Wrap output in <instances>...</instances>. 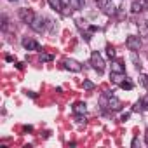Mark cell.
<instances>
[{"label": "cell", "instance_id": "9", "mask_svg": "<svg viewBox=\"0 0 148 148\" xmlns=\"http://www.w3.org/2000/svg\"><path fill=\"white\" fill-rule=\"evenodd\" d=\"M108 108H110V110H113V112H117V110H120V108H122V101H120V99H117L115 96L108 94Z\"/></svg>", "mask_w": 148, "mask_h": 148}, {"label": "cell", "instance_id": "17", "mask_svg": "<svg viewBox=\"0 0 148 148\" xmlns=\"http://www.w3.org/2000/svg\"><path fill=\"white\" fill-rule=\"evenodd\" d=\"M84 0H71V9H80Z\"/></svg>", "mask_w": 148, "mask_h": 148}, {"label": "cell", "instance_id": "3", "mask_svg": "<svg viewBox=\"0 0 148 148\" xmlns=\"http://www.w3.org/2000/svg\"><path fill=\"white\" fill-rule=\"evenodd\" d=\"M125 45L129 47V51H139L141 49V45H143V42H141V38L139 37H136V35H129L127 37V40H125Z\"/></svg>", "mask_w": 148, "mask_h": 148}, {"label": "cell", "instance_id": "26", "mask_svg": "<svg viewBox=\"0 0 148 148\" xmlns=\"http://www.w3.org/2000/svg\"><path fill=\"white\" fill-rule=\"evenodd\" d=\"M26 94H28V96H30V98H33V99H35V98H37V94H35V92H26Z\"/></svg>", "mask_w": 148, "mask_h": 148}, {"label": "cell", "instance_id": "25", "mask_svg": "<svg viewBox=\"0 0 148 148\" xmlns=\"http://www.w3.org/2000/svg\"><path fill=\"white\" fill-rule=\"evenodd\" d=\"M127 119H129V113H124V115H122V119H120V120H124V122H125V120H127Z\"/></svg>", "mask_w": 148, "mask_h": 148}, {"label": "cell", "instance_id": "13", "mask_svg": "<svg viewBox=\"0 0 148 148\" xmlns=\"http://www.w3.org/2000/svg\"><path fill=\"white\" fill-rule=\"evenodd\" d=\"M145 105H148V99H139V101L134 105L132 112H143V110H145Z\"/></svg>", "mask_w": 148, "mask_h": 148}, {"label": "cell", "instance_id": "18", "mask_svg": "<svg viewBox=\"0 0 148 148\" xmlns=\"http://www.w3.org/2000/svg\"><path fill=\"white\" fill-rule=\"evenodd\" d=\"M131 61H132V63L139 68V59H138V54H136L134 51H131Z\"/></svg>", "mask_w": 148, "mask_h": 148}, {"label": "cell", "instance_id": "1", "mask_svg": "<svg viewBox=\"0 0 148 148\" xmlns=\"http://www.w3.org/2000/svg\"><path fill=\"white\" fill-rule=\"evenodd\" d=\"M49 25H51V21H49L47 18L35 14L33 21L30 23V28H32L33 32H38V33H42V32H45V30H47V26H49Z\"/></svg>", "mask_w": 148, "mask_h": 148}, {"label": "cell", "instance_id": "19", "mask_svg": "<svg viewBox=\"0 0 148 148\" xmlns=\"http://www.w3.org/2000/svg\"><path fill=\"white\" fill-rule=\"evenodd\" d=\"M0 19H2V30H9V19H7V16H2Z\"/></svg>", "mask_w": 148, "mask_h": 148}, {"label": "cell", "instance_id": "8", "mask_svg": "<svg viewBox=\"0 0 148 148\" xmlns=\"http://www.w3.org/2000/svg\"><path fill=\"white\" fill-rule=\"evenodd\" d=\"M21 44H23V47L28 49V51H40V44L35 42V40H32V38H23Z\"/></svg>", "mask_w": 148, "mask_h": 148}, {"label": "cell", "instance_id": "15", "mask_svg": "<svg viewBox=\"0 0 148 148\" xmlns=\"http://www.w3.org/2000/svg\"><path fill=\"white\" fill-rule=\"evenodd\" d=\"M47 2H49V5H51L52 9H56V11H61V12H63V7H61V2H59V0H47Z\"/></svg>", "mask_w": 148, "mask_h": 148}, {"label": "cell", "instance_id": "22", "mask_svg": "<svg viewBox=\"0 0 148 148\" xmlns=\"http://www.w3.org/2000/svg\"><path fill=\"white\" fill-rule=\"evenodd\" d=\"M84 89H87V91H92V89H94V84H92L91 80H84Z\"/></svg>", "mask_w": 148, "mask_h": 148}, {"label": "cell", "instance_id": "10", "mask_svg": "<svg viewBox=\"0 0 148 148\" xmlns=\"http://www.w3.org/2000/svg\"><path fill=\"white\" fill-rule=\"evenodd\" d=\"M73 112H75L77 115L79 113H86L87 112V105L84 101H79V103H75V106H73Z\"/></svg>", "mask_w": 148, "mask_h": 148}, {"label": "cell", "instance_id": "14", "mask_svg": "<svg viewBox=\"0 0 148 148\" xmlns=\"http://www.w3.org/2000/svg\"><path fill=\"white\" fill-rule=\"evenodd\" d=\"M138 28H139V35L141 37H148V25H146V21L138 23Z\"/></svg>", "mask_w": 148, "mask_h": 148}, {"label": "cell", "instance_id": "24", "mask_svg": "<svg viewBox=\"0 0 148 148\" xmlns=\"http://www.w3.org/2000/svg\"><path fill=\"white\" fill-rule=\"evenodd\" d=\"M52 59V56H49V54H44L42 56V61H51Z\"/></svg>", "mask_w": 148, "mask_h": 148}, {"label": "cell", "instance_id": "16", "mask_svg": "<svg viewBox=\"0 0 148 148\" xmlns=\"http://www.w3.org/2000/svg\"><path fill=\"white\" fill-rule=\"evenodd\" d=\"M61 2V7H63V12L68 14V9H71V0H59Z\"/></svg>", "mask_w": 148, "mask_h": 148}, {"label": "cell", "instance_id": "5", "mask_svg": "<svg viewBox=\"0 0 148 148\" xmlns=\"http://www.w3.org/2000/svg\"><path fill=\"white\" fill-rule=\"evenodd\" d=\"M148 9V0H132V4H131V11L134 14H139L143 11Z\"/></svg>", "mask_w": 148, "mask_h": 148}, {"label": "cell", "instance_id": "7", "mask_svg": "<svg viewBox=\"0 0 148 148\" xmlns=\"http://www.w3.org/2000/svg\"><path fill=\"white\" fill-rule=\"evenodd\" d=\"M63 64H64V68L66 70H70V71H80L82 70V64L79 63V61H75V59H70V58H66L64 61H63Z\"/></svg>", "mask_w": 148, "mask_h": 148}, {"label": "cell", "instance_id": "20", "mask_svg": "<svg viewBox=\"0 0 148 148\" xmlns=\"http://www.w3.org/2000/svg\"><path fill=\"white\" fill-rule=\"evenodd\" d=\"M120 87H122V89H127V91H131V89H132V82H129V80H124V82L120 84Z\"/></svg>", "mask_w": 148, "mask_h": 148}, {"label": "cell", "instance_id": "21", "mask_svg": "<svg viewBox=\"0 0 148 148\" xmlns=\"http://www.w3.org/2000/svg\"><path fill=\"white\" fill-rule=\"evenodd\" d=\"M106 54H108V58H110V59H112V58H115V49H113L112 45H108V47H106Z\"/></svg>", "mask_w": 148, "mask_h": 148}, {"label": "cell", "instance_id": "23", "mask_svg": "<svg viewBox=\"0 0 148 148\" xmlns=\"http://www.w3.org/2000/svg\"><path fill=\"white\" fill-rule=\"evenodd\" d=\"M139 84H141L143 87H146V86H148V80H146V77H145V75H139Z\"/></svg>", "mask_w": 148, "mask_h": 148}, {"label": "cell", "instance_id": "2", "mask_svg": "<svg viewBox=\"0 0 148 148\" xmlns=\"http://www.w3.org/2000/svg\"><path fill=\"white\" fill-rule=\"evenodd\" d=\"M91 64H92V68H94L98 73H101V71L105 70V61H103V58H101L99 52H92V54H91Z\"/></svg>", "mask_w": 148, "mask_h": 148}, {"label": "cell", "instance_id": "11", "mask_svg": "<svg viewBox=\"0 0 148 148\" xmlns=\"http://www.w3.org/2000/svg\"><path fill=\"white\" fill-rule=\"evenodd\" d=\"M112 71H115V73H125V66L120 61H113L112 63Z\"/></svg>", "mask_w": 148, "mask_h": 148}, {"label": "cell", "instance_id": "27", "mask_svg": "<svg viewBox=\"0 0 148 148\" xmlns=\"http://www.w3.org/2000/svg\"><path fill=\"white\" fill-rule=\"evenodd\" d=\"M146 25H148V19H146Z\"/></svg>", "mask_w": 148, "mask_h": 148}, {"label": "cell", "instance_id": "28", "mask_svg": "<svg viewBox=\"0 0 148 148\" xmlns=\"http://www.w3.org/2000/svg\"><path fill=\"white\" fill-rule=\"evenodd\" d=\"M11 2H14V0H11Z\"/></svg>", "mask_w": 148, "mask_h": 148}, {"label": "cell", "instance_id": "12", "mask_svg": "<svg viewBox=\"0 0 148 148\" xmlns=\"http://www.w3.org/2000/svg\"><path fill=\"white\" fill-rule=\"evenodd\" d=\"M124 77H125V73H115V71H112V75H110L112 82H115V84H122Z\"/></svg>", "mask_w": 148, "mask_h": 148}, {"label": "cell", "instance_id": "6", "mask_svg": "<svg viewBox=\"0 0 148 148\" xmlns=\"http://www.w3.org/2000/svg\"><path fill=\"white\" fill-rule=\"evenodd\" d=\"M19 19L23 21V23H26V25H30L32 21H33V18H35V12L32 11V9H26V7H23V9H19Z\"/></svg>", "mask_w": 148, "mask_h": 148}, {"label": "cell", "instance_id": "4", "mask_svg": "<svg viewBox=\"0 0 148 148\" xmlns=\"http://www.w3.org/2000/svg\"><path fill=\"white\" fill-rule=\"evenodd\" d=\"M96 4H98V5L103 9V12L108 14V16H112V14L117 12V9H115L113 4H112V0H96Z\"/></svg>", "mask_w": 148, "mask_h": 148}]
</instances>
